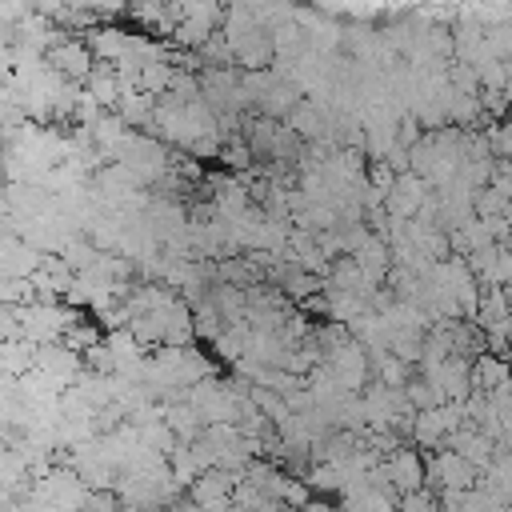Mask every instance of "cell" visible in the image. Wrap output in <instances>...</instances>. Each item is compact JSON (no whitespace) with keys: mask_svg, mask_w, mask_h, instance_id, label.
<instances>
[{"mask_svg":"<svg viewBox=\"0 0 512 512\" xmlns=\"http://www.w3.org/2000/svg\"><path fill=\"white\" fill-rule=\"evenodd\" d=\"M380 472H384V480H388V488H392L396 496L424 492V480H428V464L420 460L416 448H392V452L384 456Z\"/></svg>","mask_w":512,"mask_h":512,"instance_id":"obj_1","label":"cell"},{"mask_svg":"<svg viewBox=\"0 0 512 512\" xmlns=\"http://www.w3.org/2000/svg\"><path fill=\"white\" fill-rule=\"evenodd\" d=\"M428 480H436V488H440L444 496L472 492V488H476V464H468L456 448H440V452L428 460Z\"/></svg>","mask_w":512,"mask_h":512,"instance_id":"obj_2","label":"cell"}]
</instances>
